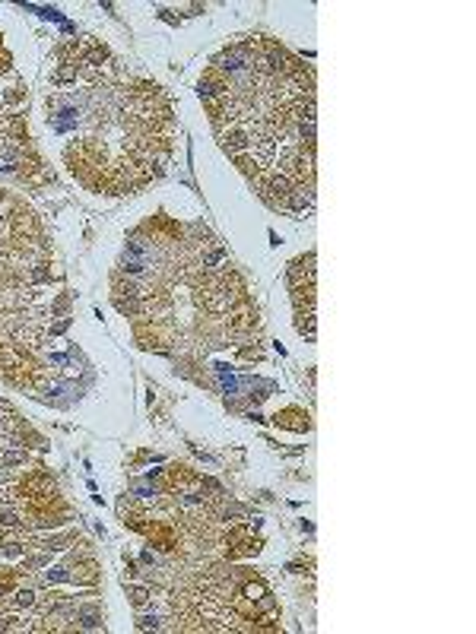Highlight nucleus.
<instances>
[{"label": "nucleus", "instance_id": "obj_1", "mask_svg": "<svg viewBox=\"0 0 476 634\" xmlns=\"http://www.w3.org/2000/svg\"><path fill=\"white\" fill-rule=\"evenodd\" d=\"M216 137H219V146L226 149L232 159L242 156V152H251V133L245 124H232V127H226V130H219Z\"/></svg>", "mask_w": 476, "mask_h": 634}, {"label": "nucleus", "instance_id": "obj_2", "mask_svg": "<svg viewBox=\"0 0 476 634\" xmlns=\"http://www.w3.org/2000/svg\"><path fill=\"white\" fill-rule=\"evenodd\" d=\"M274 422H276V425H283V428L305 431V428H308V413H302L298 406H289V409H283V413H276V415H274Z\"/></svg>", "mask_w": 476, "mask_h": 634}, {"label": "nucleus", "instance_id": "obj_3", "mask_svg": "<svg viewBox=\"0 0 476 634\" xmlns=\"http://www.w3.org/2000/svg\"><path fill=\"white\" fill-rule=\"evenodd\" d=\"M79 79V61L77 63H61L55 70V77H51V83L55 86H67V83H77Z\"/></svg>", "mask_w": 476, "mask_h": 634}, {"label": "nucleus", "instance_id": "obj_4", "mask_svg": "<svg viewBox=\"0 0 476 634\" xmlns=\"http://www.w3.org/2000/svg\"><path fill=\"white\" fill-rule=\"evenodd\" d=\"M296 330L305 339H314V311H296Z\"/></svg>", "mask_w": 476, "mask_h": 634}, {"label": "nucleus", "instance_id": "obj_5", "mask_svg": "<svg viewBox=\"0 0 476 634\" xmlns=\"http://www.w3.org/2000/svg\"><path fill=\"white\" fill-rule=\"evenodd\" d=\"M137 628H140V631H149V628L156 631V628H162V619H159L156 612H153V615H140V619H137Z\"/></svg>", "mask_w": 476, "mask_h": 634}, {"label": "nucleus", "instance_id": "obj_6", "mask_svg": "<svg viewBox=\"0 0 476 634\" xmlns=\"http://www.w3.org/2000/svg\"><path fill=\"white\" fill-rule=\"evenodd\" d=\"M67 327H70V317H61V321H57L55 327L48 330V333H51V337H57V333H64V330H67Z\"/></svg>", "mask_w": 476, "mask_h": 634}]
</instances>
